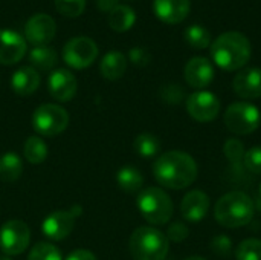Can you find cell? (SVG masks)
Returning a JSON list of instances; mask_svg holds the SVG:
<instances>
[{
    "label": "cell",
    "instance_id": "obj_40",
    "mask_svg": "<svg viewBox=\"0 0 261 260\" xmlns=\"http://www.w3.org/2000/svg\"><path fill=\"white\" fill-rule=\"evenodd\" d=\"M0 260H12V259H11L9 256H2V257H0Z\"/></svg>",
    "mask_w": 261,
    "mask_h": 260
},
{
    "label": "cell",
    "instance_id": "obj_9",
    "mask_svg": "<svg viewBox=\"0 0 261 260\" xmlns=\"http://www.w3.org/2000/svg\"><path fill=\"white\" fill-rule=\"evenodd\" d=\"M31 242L29 227L18 219L5 222L0 227V248L6 256L21 254Z\"/></svg>",
    "mask_w": 261,
    "mask_h": 260
},
{
    "label": "cell",
    "instance_id": "obj_13",
    "mask_svg": "<svg viewBox=\"0 0 261 260\" xmlns=\"http://www.w3.org/2000/svg\"><path fill=\"white\" fill-rule=\"evenodd\" d=\"M184 74H185L187 83L197 90H203L205 87H208L213 83L214 75H216L213 63L205 57L191 58L185 64Z\"/></svg>",
    "mask_w": 261,
    "mask_h": 260
},
{
    "label": "cell",
    "instance_id": "obj_16",
    "mask_svg": "<svg viewBox=\"0 0 261 260\" xmlns=\"http://www.w3.org/2000/svg\"><path fill=\"white\" fill-rule=\"evenodd\" d=\"M210 207H211V201L205 192L191 190L184 196L180 202V213L187 222L197 224L208 215Z\"/></svg>",
    "mask_w": 261,
    "mask_h": 260
},
{
    "label": "cell",
    "instance_id": "obj_7",
    "mask_svg": "<svg viewBox=\"0 0 261 260\" xmlns=\"http://www.w3.org/2000/svg\"><path fill=\"white\" fill-rule=\"evenodd\" d=\"M69 113L58 104H41L32 115V127L40 136H57L66 130Z\"/></svg>",
    "mask_w": 261,
    "mask_h": 260
},
{
    "label": "cell",
    "instance_id": "obj_1",
    "mask_svg": "<svg viewBox=\"0 0 261 260\" xmlns=\"http://www.w3.org/2000/svg\"><path fill=\"white\" fill-rule=\"evenodd\" d=\"M197 164L194 158L180 150L162 153L153 164L154 179L165 188L184 190L197 179Z\"/></svg>",
    "mask_w": 261,
    "mask_h": 260
},
{
    "label": "cell",
    "instance_id": "obj_17",
    "mask_svg": "<svg viewBox=\"0 0 261 260\" xmlns=\"http://www.w3.org/2000/svg\"><path fill=\"white\" fill-rule=\"evenodd\" d=\"M234 92L245 100H254L261 97V69L246 67L239 70L232 81Z\"/></svg>",
    "mask_w": 261,
    "mask_h": 260
},
{
    "label": "cell",
    "instance_id": "obj_35",
    "mask_svg": "<svg viewBox=\"0 0 261 260\" xmlns=\"http://www.w3.org/2000/svg\"><path fill=\"white\" fill-rule=\"evenodd\" d=\"M161 97L165 103H170V104H177L184 100V90L180 86L177 84H168L162 89L161 92Z\"/></svg>",
    "mask_w": 261,
    "mask_h": 260
},
{
    "label": "cell",
    "instance_id": "obj_11",
    "mask_svg": "<svg viewBox=\"0 0 261 260\" xmlns=\"http://www.w3.org/2000/svg\"><path fill=\"white\" fill-rule=\"evenodd\" d=\"M57 25L47 14H35L24 25V37L34 46H46L54 40Z\"/></svg>",
    "mask_w": 261,
    "mask_h": 260
},
{
    "label": "cell",
    "instance_id": "obj_38",
    "mask_svg": "<svg viewBox=\"0 0 261 260\" xmlns=\"http://www.w3.org/2000/svg\"><path fill=\"white\" fill-rule=\"evenodd\" d=\"M96 5L101 11L110 12L115 6H118V0H96Z\"/></svg>",
    "mask_w": 261,
    "mask_h": 260
},
{
    "label": "cell",
    "instance_id": "obj_41",
    "mask_svg": "<svg viewBox=\"0 0 261 260\" xmlns=\"http://www.w3.org/2000/svg\"><path fill=\"white\" fill-rule=\"evenodd\" d=\"M260 195H261V184H260Z\"/></svg>",
    "mask_w": 261,
    "mask_h": 260
},
{
    "label": "cell",
    "instance_id": "obj_15",
    "mask_svg": "<svg viewBox=\"0 0 261 260\" xmlns=\"http://www.w3.org/2000/svg\"><path fill=\"white\" fill-rule=\"evenodd\" d=\"M47 89L50 97L57 101H70L76 93V78L67 69H55L49 75Z\"/></svg>",
    "mask_w": 261,
    "mask_h": 260
},
{
    "label": "cell",
    "instance_id": "obj_20",
    "mask_svg": "<svg viewBox=\"0 0 261 260\" xmlns=\"http://www.w3.org/2000/svg\"><path fill=\"white\" fill-rule=\"evenodd\" d=\"M125 69H127V58L122 52L118 51L107 52L99 64V70L102 77L110 81L119 80L125 74Z\"/></svg>",
    "mask_w": 261,
    "mask_h": 260
},
{
    "label": "cell",
    "instance_id": "obj_8",
    "mask_svg": "<svg viewBox=\"0 0 261 260\" xmlns=\"http://www.w3.org/2000/svg\"><path fill=\"white\" fill-rule=\"evenodd\" d=\"M98 46L89 37L70 38L63 48V60L69 67L86 69L98 57Z\"/></svg>",
    "mask_w": 261,
    "mask_h": 260
},
{
    "label": "cell",
    "instance_id": "obj_24",
    "mask_svg": "<svg viewBox=\"0 0 261 260\" xmlns=\"http://www.w3.org/2000/svg\"><path fill=\"white\" fill-rule=\"evenodd\" d=\"M23 155L29 164H41L47 158V146L41 136L32 135L24 141Z\"/></svg>",
    "mask_w": 261,
    "mask_h": 260
},
{
    "label": "cell",
    "instance_id": "obj_39",
    "mask_svg": "<svg viewBox=\"0 0 261 260\" xmlns=\"http://www.w3.org/2000/svg\"><path fill=\"white\" fill-rule=\"evenodd\" d=\"M184 260H206L205 257H200V256H190V257H185Z\"/></svg>",
    "mask_w": 261,
    "mask_h": 260
},
{
    "label": "cell",
    "instance_id": "obj_19",
    "mask_svg": "<svg viewBox=\"0 0 261 260\" xmlns=\"http://www.w3.org/2000/svg\"><path fill=\"white\" fill-rule=\"evenodd\" d=\"M40 86V75L31 66H23L17 69L11 77V87L20 97H28L34 93Z\"/></svg>",
    "mask_w": 261,
    "mask_h": 260
},
{
    "label": "cell",
    "instance_id": "obj_14",
    "mask_svg": "<svg viewBox=\"0 0 261 260\" xmlns=\"http://www.w3.org/2000/svg\"><path fill=\"white\" fill-rule=\"evenodd\" d=\"M26 54V40L18 32L0 29V63L15 64Z\"/></svg>",
    "mask_w": 261,
    "mask_h": 260
},
{
    "label": "cell",
    "instance_id": "obj_23",
    "mask_svg": "<svg viewBox=\"0 0 261 260\" xmlns=\"http://www.w3.org/2000/svg\"><path fill=\"white\" fill-rule=\"evenodd\" d=\"M116 182H118V185H119L121 190H124L127 193H135V192H138V190L142 188V185H144V176H142V173L138 169L127 166V167H122L118 172Z\"/></svg>",
    "mask_w": 261,
    "mask_h": 260
},
{
    "label": "cell",
    "instance_id": "obj_21",
    "mask_svg": "<svg viewBox=\"0 0 261 260\" xmlns=\"http://www.w3.org/2000/svg\"><path fill=\"white\" fill-rule=\"evenodd\" d=\"M136 21L135 11L127 5H118L109 12V26L116 32L128 31Z\"/></svg>",
    "mask_w": 261,
    "mask_h": 260
},
{
    "label": "cell",
    "instance_id": "obj_37",
    "mask_svg": "<svg viewBox=\"0 0 261 260\" xmlns=\"http://www.w3.org/2000/svg\"><path fill=\"white\" fill-rule=\"evenodd\" d=\"M66 260H98V259H96V256H95L92 251H89V250H75V251H72V253L67 256V259Z\"/></svg>",
    "mask_w": 261,
    "mask_h": 260
},
{
    "label": "cell",
    "instance_id": "obj_3",
    "mask_svg": "<svg viewBox=\"0 0 261 260\" xmlns=\"http://www.w3.org/2000/svg\"><path fill=\"white\" fill-rule=\"evenodd\" d=\"M254 213V201L243 192H231L223 195L214 208L216 221L226 228H240L251 224Z\"/></svg>",
    "mask_w": 261,
    "mask_h": 260
},
{
    "label": "cell",
    "instance_id": "obj_10",
    "mask_svg": "<svg viewBox=\"0 0 261 260\" xmlns=\"http://www.w3.org/2000/svg\"><path fill=\"white\" fill-rule=\"evenodd\" d=\"M188 115L199 123H211L220 112V100L208 90H197L187 98Z\"/></svg>",
    "mask_w": 261,
    "mask_h": 260
},
{
    "label": "cell",
    "instance_id": "obj_27",
    "mask_svg": "<svg viewBox=\"0 0 261 260\" xmlns=\"http://www.w3.org/2000/svg\"><path fill=\"white\" fill-rule=\"evenodd\" d=\"M185 41L194 49H206L211 46V34L202 25H191L185 29Z\"/></svg>",
    "mask_w": 261,
    "mask_h": 260
},
{
    "label": "cell",
    "instance_id": "obj_36",
    "mask_svg": "<svg viewBox=\"0 0 261 260\" xmlns=\"http://www.w3.org/2000/svg\"><path fill=\"white\" fill-rule=\"evenodd\" d=\"M128 57H130V61L133 64H136V66H147L150 63V54L145 49H142V48L130 49Z\"/></svg>",
    "mask_w": 261,
    "mask_h": 260
},
{
    "label": "cell",
    "instance_id": "obj_29",
    "mask_svg": "<svg viewBox=\"0 0 261 260\" xmlns=\"http://www.w3.org/2000/svg\"><path fill=\"white\" fill-rule=\"evenodd\" d=\"M237 260H261V241L260 239H246L240 242L236 250Z\"/></svg>",
    "mask_w": 261,
    "mask_h": 260
},
{
    "label": "cell",
    "instance_id": "obj_32",
    "mask_svg": "<svg viewBox=\"0 0 261 260\" xmlns=\"http://www.w3.org/2000/svg\"><path fill=\"white\" fill-rule=\"evenodd\" d=\"M243 166L248 172L254 175H261V146H255L245 153Z\"/></svg>",
    "mask_w": 261,
    "mask_h": 260
},
{
    "label": "cell",
    "instance_id": "obj_5",
    "mask_svg": "<svg viewBox=\"0 0 261 260\" xmlns=\"http://www.w3.org/2000/svg\"><path fill=\"white\" fill-rule=\"evenodd\" d=\"M136 205L142 218L151 225H165L170 222L174 205L171 198L159 187H147L136 198Z\"/></svg>",
    "mask_w": 261,
    "mask_h": 260
},
{
    "label": "cell",
    "instance_id": "obj_30",
    "mask_svg": "<svg viewBox=\"0 0 261 260\" xmlns=\"http://www.w3.org/2000/svg\"><path fill=\"white\" fill-rule=\"evenodd\" d=\"M223 153L234 166H240V164H243V158H245L246 150H245V146L242 141H239L237 138H231L225 143Z\"/></svg>",
    "mask_w": 261,
    "mask_h": 260
},
{
    "label": "cell",
    "instance_id": "obj_31",
    "mask_svg": "<svg viewBox=\"0 0 261 260\" xmlns=\"http://www.w3.org/2000/svg\"><path fill=\"white\" fill-rule=\"evenodd\" d=\"M57 11L64 17H78L86 8V0H55Z\"/></svg>",
    "mask_w": 261,
    "mask_h": 260
},
{
    "label": "cell",
    "instance_id": "obj_2",
    "mask_svg": "<svg viewBox=\"0 0 261 260\" xmlns=\"http://www.w3.org/2000/svg\"><path fill=\"white\" fill-rule=\"evenodd\" d=\"M213 61L223 70L234 72L246 66L251 58L252 48L246 35L239 31L220 34L210 46Z\"/></svg>",
    "mask_w": 261,
    "mask_h": 260
},
{
    "label": "cell",
    "instance_id": "obj_33",
    "mask_svg": "<svg viewBox=\"0 0 261 260\" xmlns=\"http://www.w3.org/2000/svg\"><path fill=\"white\" fill-rule=\"evenodd\" d=\"M211 250L220 257H229L232 251V241L226 234H219L211 241Z\"/></svg>",
    "mask_w": 261,
    "mask_h": 260
},
{
    "label": "cell",
    "instance_id": "obj_6",
    "mask_svg": "<svg viewBox=\"0 0 261 260\" xmlns=\"http://www.w3.org/2000/svg\"><path fill=\"white\" fill-rule=\"evenodd\" d=\"M225 126L234 135H249L260 127L261 113L257 106L248 101L232 103L223 116Z\"/></svg>",
    "mask_w": 261,
    "mask_h": 260
},
{
    "label": "cell",
    "instance_id": "obj_26",
    "mask_svg": "<svg viewBox=\"0 0 261 260\" xmlns=\"http://www.w3.org/2000/svg\"><path fill=\"white\" fill-rule=\"evenodd\" d=\"M133 149L142 158H153L161 150V141L153 133H139L133 141Z\"/></svg>",
    "mask_w": 261,
    "mask_h": 260
},
{
    "label": "cell",
    "instance_id": "obj_22",
    "mask_svg": "<svg viewBox=\"0 0 261 260\" xmlns=\"http://www.w3.org/2000/svg\"><path fill=\"white\" fill-rule=\"evenodd\" d=\"M23 162L20 156L14 152H8L0 156V181L5 184H11L21 176Z\"/></svg>",
    "mask_w": 261,
    "mask_h": 260
},
{
    "label": "cell",
    "instance_id": "obj_34",
    "mask_svg": "<svg viewBox=\"0 0 261 260\" xmlns=\"http://www.w3.org/2000/svg\"><path fill=\"white\" fill-rule=\"evenodd\" d=\"M165 236L171 242H184L190 236V230L184 222H174L168 227Z\"/></svg>",
    "mask_w": 261,
    "mask_h": 260
},
{
    "label": "cell",
    "instance_id": "obj_25",
    "mask_svg": "<svg viewBox=\"0 0 261 260\" xmlns=\"http://www.w3.org/2000/svg\"><path fill=\"white\" fill-rule=\"evenodd\" d=\"M29 60L34 64V67L41 70H49L55 67L58 61V55L55 49L49 46H35L29 54Z\"/></svg>",
    "mask_w": 261,
    "mask_h": 260
},
{
    "label": "cell",
    "instance_id": "obj_18",
    "mask_svg": "<svg viewBox=\"0 0 261 260\" xmlns=\"http://www.w3.org/2000/svg\"><path fill=\"white\" fill-rule=\"evenodd\" d=\"M153 11L161 21L168 23V25H177V23H182L188 17L191 11V2L190 0H154Z\"/></svg>",
    "mask_w": 261,
    "mask_h": 260
},
{
    "label": "cell",
    "instance_id": "obj_4",
    "mask_svg": "<svg viewBox=\"0 0 261 260\" xmlns=\"http://www.w3.org/2000/svg\"><path fill=\"white\" fill-rule=\"evenodd\" d=\"M128 250L135 260H165L170 241L158 228L139 227L130 236Z\"/></svg>",
    "mask_w": 261,
    "mask_h": 260
},
{
    "label": "cell",
    "instance_id": "obj_12",
    "mask_svg": "<svg viewBox=\"0 0 261 260\" xmlns=\"http://www.w3.org/2000/svg\"><path fill=\"white\" fill-rule=\"evenodd\" d=\"M75 219L76 218L72 215V211L57 210L43 221L41 231L50 241H63L73 231Z\"/></svg>",
    "mask_w": 261,
    "mask_h": 260
},
{
    "label": "cell",
    "instance_id": "obj_28",
    "mask_svg": "<svg viewBox=\"0 0 261 260\" xmlns=\"http://www.w3.org/2000/svg\"><path fill=\"white\" fill-rule=\"evenodd\" d=\"M28 260H63V256L54 244L38 242L31 250Z\"/></svg>",
    "mask_w": 261,
    "mask_h": 260
}]
</instances>
